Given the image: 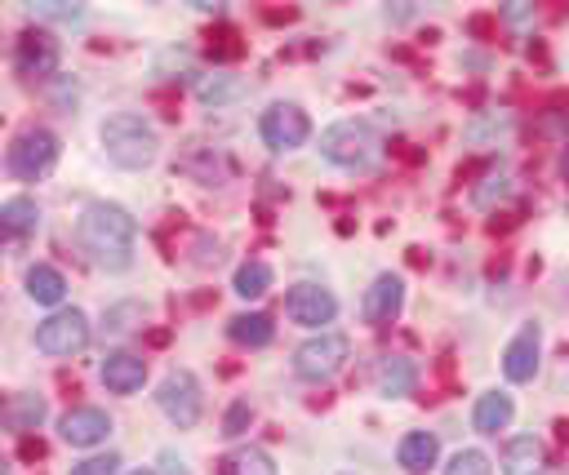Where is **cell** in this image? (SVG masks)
<instances>
[{
	"label": "cell",
	"mask_w": 569,
	"mask_h": 475,
	"mask_svg": "<svg viewBox=\"0 0 569 475\" xmlns=\"http://www.w3.org/2000/svg\"><path fill=\"white\" fill-rule=\"evenodd\" d=\"M76 235H80V249L102 266V271H124L133 262V235H138V222L120 209V204H107V200H89L80 222H76Z\"/></svg>",
	"instance_id": "6da1fadb"
},
{
	"label": "cell",
	"mask_w": 569,
	"mask_h": 475,
	"mask_svg": "<svg viewBox=\"0 0 569 475\" xmlns=\"http://www.w3.org/2000/svg\"><path fill=\"white\" fill-rule=\"evenodd\" d=\"M102 151L120 169H147L156 160V151H160V138L142 115L116 111V115L102 120Z\"/></svg>",
	"instance_id": "7a4b0ae2"
},
{
	"label": "cell",
	"mask_w": 569,
	"mask_h": 475,
	"mask_svg": "<svg viewBox=\"0 0 569 475\" xmlns=\"http://www.w3.org/2000/svg\"><path fill=\"white\" fill-rule=\"evenodd\" d=\"M378 133L369 120H333L320 133V155L342 164V169H369L378 160Z\"/></svg>",
	"instance_id": "3957f363"
},
{
	"label": "cell",
	"mask_w": 569,
	"mask_h": 475,
	"mask_svg": "<svg viewBox=\"0 0 569 475\" xmlns=\"http://www.w3.org/2000/svg\"><path fill=\"white\" fill-rule=\"evenodd\" d=\"M351 355V342L347 333H333V329H320L316 337H307L298 351H293V373L302 382H329Z\"/></svg>",
	"instance_id": "277c9868"
},
{
	"label": "cell",
	"mask_w": 569,
	"mask_h": 475,
	"mask_svg": "<svg viewBox=\"0 0 569 475\" xmlns=\"http://www.w3.org/2000/svg\"><path fill=\"white\" fill-rule=\"evenodd\" d=\"M4 164H9L13 178L36 182V178H44V173L58 164V138H53L49 129H22V133L9 142Z\"/></svg>",
	"instance_id": "5b68a950"
},
{
	"label": "cell",
	"mask_w": 569,
	"mask_h": 475,
	"mask_svg": "<svg viewBox=\"0 0 569 475\" xmlns=\"http://www.w3.org/2000/svg\"><path fill=\"white\" fill-rule=\"evenodd\" d=\"M156 404L164 408V417H169L178 431H191V426L200 422V413H204V395H200V382H196L187 368H173V373L160 382V391H156Z\"/></svg>",
	"instance_id": "8992f818"
},
{
	"label": "cell",
	"mask_w": 569,
	"mask_h": 475,
	"mask_svg": "<svg viewBox=\"0 0 569 475\" xmlns=\"http://www.w3.org/2000/svg\"><path fill=\"white\" fill-rule=\"evenodd\" d=\"M258 138L271 146V151H293L311 138V120L298 102H271L262 115H258Z\"/></svg>",
	"instance_id": "52a82bcc"
},
{
	"label": "cell",
	"mask_w": 569,
	"mask_h": 475,
	"mask_svg": "<svg viewBox=\"0 0 569 475\" xmlns=\"http://www.w3.org/2000/svg\"><path fill=\"white\" fill-rule=\"evenodd\" d=\"M36 346L44 355H76V351H84L89 346V320H84V311H76V306L53 311L36 329Z\"/></svg>",
	"instance_id": "ba28073f"
},
{
	"label": "cell",
	"mask_w": 569,
	"mask_h": 475,
	"mask_svg": "<svg viewBox=\"0 0 569 475\" xmlns=\"http://www.w3.org/2000/svg\"><path fill=\"white\" fill-rule=\"evenodd\" d=\"M284 315H289L293 324L320 329V324H329V320L338 315V297H333L329 289H320V284H293V289L284 293Z\"/></svg>",
	"instance_id": "9c48e42d"
},
{
	"label": "cell",
	"mask_w": 569,
	"mask_h": 475,
	"mask_svg": "<svg viewBox=\"0 0 569 475\" xmlns=\"http://www.w3.org/2000/svg\"><path fill=\"white\" fill-rule=\"evenodd\" d=\"M538 355H542V329L529 320V324H520L516 337L502 346V377H507V382H533Z\"/></svg>",
	"instance_id": "30bf717a"
},
{
	"label": "cell",
	"mask_w": 569,
	"mask_h": 475,
	"mask_svg": "<svg viewBox=\"0 0 569 475\" xmlns=\"http://www.w3.org/2000/svg\"><path fill=\"white\" fill-rule=\"evenodd\" d=\"M58 435L71 448H93V444H102L111 435V417L102 408H93V404H80V408H67L58 417Z\"/></svg>",
	"instance_id": "8fae6325"
},
{
	"label": "cell",
	"mask_w": 569,
	"mask_h": 475,
	"mask_svg": "<svg viewBox=\"0 0 569 475\" xmlns=\"http://www.w3.org/2000/svg\"><path fill=\"white\" fill-rule=\"evenodd\" d=\"M400 306H405V280L391 275V271H382V275L365 289V297H360L365 324H391V320L400 315Z\"/></svg>",
	"instance_id": "7c38bea8"
},
{
	"label": "cell",
	"mask_w": 569,
	"mask_h": 475,
	"mask_svg": "<svg viewBox=\"0 0 569 475\" xmlns=\"http://www.w3.org/2000/svg\"><path fill=\"white\" fill-rule=\"evenodd\" d=\"M22 75H53L58 71V40L49 31H22L18 36V53H13Z\"/></svg>",
	"instance_id": "4fadbf2b"
},
{
	"label": "cell",
	"mask_w": 569,
	"mask_h": 475,
	"mask_svg": "<svg viewBox=\"0 0 569 475\" xmlns=\"http://www.w3.org/2000/svg\"><path fill=\"white\" fill-rule=\"evenodd\" d=\"M98 377H102V386H107L111 395H133V391H142V382H147V360L133 355V351H111V355L102 360Z\"/></svg>",
	"instance_id": "5bb4252c"
},
{
	"label": "cell",
	"mask_w": 569,
	"mask_h": 475,
	"mask_svg": "<svg viewBox=\"0 0 569 475\" xmlns=\"http://www.w3.org/2000/svg\"><path fill=\"white\" fill-rule=\"evenodd\" d=\"M511 417H516V400H511L507 391H485V395H476L471 426H476L480 435H498V431H507Z\"/></svg>",
	"instance_id": "9a60e30c"
},
{
	"label": "cell",
	"mask_w": 569,
	"mask_h": 475,
	"mask_svg": "<svg viewBox=\"0 0 569 475\" xmlns=\"http://www.w3.org/2000/svg\"><path fill=\"white\" fill-rule=\"evenodd\" d=\"M502 475H547V453L533 435H511L502 448Z\"/></svg>",
	"instance_id": "2e32d148"
},
{
	"label": "cell",
	"mask_w": 569,
	"mask_h": 475,
	"mask_svg": "<svg viewBox=\"0 0 569 475\" xmlns=\"http://www.w3.org/2000/svg\"><path fill=\"white\" fill-rule=\"evenodd\" d=\"M373 382H378V391H382L387 400H400V395H409V391H413L418 368H413V360H409V355H382V360H378Z\"/></svg>",
	"instance_id": "e0dca14e"
},
{
	"label": "cell",
	"mask_w": 569,
	"mask_h": 475,
	"mask_svg": "<svg viewBox=\"0 0 569 475\" xmlns=\"http://www.w3.org/2000/svg\"><path fill=\"white\" fill-rule=\"evenodd\" d=\"M40 226V209L31 195H13L0 204V240H27Z\"/></svg>",
	"instance_id": "ac0fdd59"
},
{
	"label": "cell",
	"mask_w": 569,
	"mask_h": 475,
	"mask_svg": "<svg viewBox=\"0 0 569 475\" xmlns=\"http://www.w3.org/2000/svg\"><path fill=\"white\" fill-rule=\"evenodd\" d=\"M436 457H440V439H436L431 431H409V435L396 444V462H400L405 471H427V466H436Z\"/></svg>",
	"instance_id": "d6986e66"
},
{
	"label": "cell",
	"mask_w": 569,
	"mask_h": 475,
	"mask_svg": "<svg viewBox=\"0 0 569 475\" xmlns=\"http://www.w3.org/2000/svg\"><path fill=\"white\" fill-rule=\"evenodd\" d=\"M227 333H231V342H240V346H267V342L276 337V324H271V315H262V311H240V315L227 320Z\"/></svg>",
	"instance_id": "ffe728a7"
},
{
	"label": "cell",
	"mask_w": 569,
	"mask_h": 475,
	"mask_svg": "<svg viewBox=\"0 0 569 475\" xmlns=\"http://www.w3.org/2000/svg\"><path fill=\"white\" fill-rule=\"evenodd\" d=\"M27 293H31V302H40V306H58L62 293H67V280H62L58 266L36 262V266L27 271Z\"/></svg>",
	"instance_id": "44dd1931"
},
{
	"label": "cell",
	"mask_w": 569,
	"mask_h": 475,
	"mask_svg": "<svg viewBox=\"0 0 569 475\" xmlns=\"http://www.w3.org/2000/svg\"><path fill=\"white\" fill-rule=\"evenodd\" d=\"M218 466H222V475H276L271 453H267V448H258V444L231 448V453H227Z\"/></svg>",
	"instance_id": "7402d4cb"
},
{
	"label": "cell",
	"mask_w": 569,
	"mask_h": 475,
	"mask_svg": "<svg viewBox=\"0 0 569 475\" xmlns=\"http://www.w3.org/2000/svg\"><path fill=\"white\" fill-rule=\"evenodd\" d=\"M0 417H4L9 431H36V426L44 422V400H40V395H13V400L0 408Z\"/></svg>",
	"instance_id": "603a6c76"
},
{
	"label": "cell",
	"mask_w": 569,
	"mask_h": 475,
	"mask_svg": "<svg viewBox=\"0 0 569 475\" xmlns=\"http://www.w3.org/2000/svg\"><path fill=\"white\" fill-rule=\"evenodd\" d=\"M231 289L240 293V297H262L267 289H271V266L267 262H240L236 266V280H231Z\"/></svg>",
	"instance_id": "cb8c5ba5"
},
{
	"label": "cell",
	"mask_w": 569,
	"mask_h": 475,
	"mask_svg": "<svg viewBox=\"0 0 569 475\" xmlns=\"http://www.w3.org/2000/svg\"><path fill=\"white\" fill-rule=\"evenodd\" d=\"M196 93H200V102H227V98H236L240 93V80H231V75H200V84H196Z\"/></svg>",
	"instance_id": "d4e9b609"
},
{
	"label": "cell",
	"mask_w": 569,
	"mask_h": 475,
	"mask_svg": "<svg viewBox=\"0 0 569 475\" xmlns=\"http://www.w3.org/2000/svg\"><path fill=\"white\" fill-rule=\"evenodd\" d=\"M445 475H493V466H489V457H485L480 448H458V453L449 457Z\"/></svg>",
	"instance_id": "484cf974"
},
{
	"label": "cell",
	"mask_w": 569,
	"mask_h": 475,
	"mask_svg": "<svg viewBox=\"0 0 569 475\" xmlns=\"http://www.w3.org/2000/svg\"><path fill=\"white\" fill-rule=\"evenodd\" d=\"M36 18H58V22H80V4H62V0H40L31 4Z\"/></svg>",
	"instance_id": "4316f807"
},
{
	"label": "cell",
	"mask_w": 569,
	"mask_h": 475,
	"mask_svg": "<svg viewBox=\"0 0 569 475\" xmlns=\"http://www.w3.org/2000/svg\"><path fill=\"white\" fill-rule=\"evenodd\" d=\"M502 195H507V178H502V173H493V178H485V186H476V191H471V204H476V209H489V204H493V200H502Z\"/></svg>",
	"instance_id": "83f0119b"
},
{
	"label": "cell",
	"mask_w": 569,
	"mask_h": 475,
	"mask_svg": "<svg viewBox=\"0 0 569 475\" xmlns=\"http://www.w3.org/2000/svg\"><path fill=\"white\" fill-rule=\"evenodd\" d=\"M249 417H253L249 400H236V404L227 408V417H222V435H227V439H231V435H240V431L249 426Z\"/></svg>",
	"instance_id": "f1b7e54d"
},
{
	"label": "cell",
	"mask_w": 569,
	"mask_h": 475,
	"mask_svg": "<svg viewBox=\"0 0 569 475\" xmlns=\"http://www.w3.org/2000/svg\"><path fill=\"white\" fill-rule=\"evenodd\" d=\"M116 466H120V457L107 453V457H84L80 466H71V475H116Z\"/></svg>",
	"instance_id": "f546056e"
},
{
	"label": "cell",
	"mask_w": 569,
	"mask_h": 475,
	"mask_svg": "<svg viewBox=\"0 0 569 475\" xmlns=\"http://www.w3.org/2000/svg\"><path fill=\"white\" fill-rule=\"evenodd\" d=\"M0 475H9V462H4V457H0Z\"/></svg>",
	"instance_id": "4dcf8cb0"
},
{
	"label": "cell",
	"mask_w": 569,
	"mask_h": 475,
	"mask_svg": "<svg viewBox=\"0 0 569 475\" xmlns=\"http://www.w3.org/2000/svg\"><path fill=\"white\" fill-rule=\"evenodd\" d=\"M129 475H156V471H129Z\"/></svg>",
	"instance_id": "1f68e13d"
}]
</instances>
